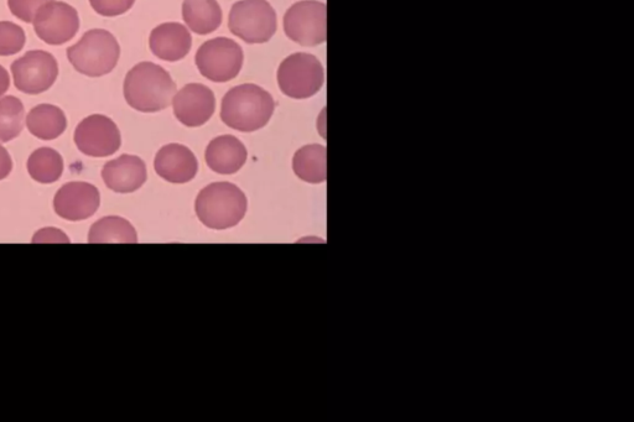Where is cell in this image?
Returning a JSON list of instances; mask_svg holds the SVG:
<instances>
[{"instance_id":"obj_1","label":"cell","mask_w":634,"mask_h":422,"mask_svg":"<svg viewBox=\"0 0 634 422\" xmlns=\"http://www.w3.org/2000/svg\"><path fill=\"white\" fill-rule=\"evenodd\" d=\"M176 83L168 71L153 62H140L128 72L124 97L135 111L155 113L171 106Z\"/></svg>"},{"instance_id":"obj_2","label":"cell","mask_w":634,"mask_h":422,"mask_svg":"<svg viewBox=\"0 0 634 422\" xmlns=\"http://www.w3.org/2000/svg\"><path fill=\"white\" fill-rule=\"evenodd\" d=\"M274 109L275 103L269 92L246 83L231 88L223 97L221 119L227 127L238 132L253 133L269 123Z\"/></svg>"},{"instance_id":"obj_3","label":"cell","mask_w":634,"mask_h":422,"mask_svg":"<svg viewBox=\"0 0 634 422\" xmlns=\"http://www.w3.org/2000/svg\"><path fill=\"white\" fill-rule=\"evenodd\" d=\"M247 197L231 182H215L197 196L196 215L207 228L222 231L237 226L246 216Z\"/></svg>"},{"instance_id":"obj_4","label":"cell","mask_w":634,"mask_h":422,"mask_svg":"<svg viewBox=\"0 0 634 422\" xmlns=\"http://www.w3.org/2000/svg\"><path fill=\"white\" fill-rule=\"evenodd\" d=\"M121 48L116 38L103 29L87 31L79 43L67 49V59L77 72L102 77L116 69Z\"/></svg>"},{"instance_id":"obj_5","label":"cell","mask_w":634,"mask_h":422,"mask_svg":"<svg viewBox=\"0 0 634 422\" xmlns=\"http://www.w3.org/2000/svg\"><path fill=\"white\" fill-rule=\"evenodd\" d=\"M277 13L267 0H241L233 4L228 28L247 44L268 43L277 33Z\"/></svg>"},{"instance_id":"obj_6","label":"cell","mask_w":634,"mask_h":422,"mask_svg":"<svg viewBox=\"0 0 634 422\" xmlns=\"http://www.w3.org/2000/svg\"><path fill=\"white\" fill-rule=\"evenodd\" d=\"M280 91L294 100H306L320 92L325 83V70L316 56L298 52L279 66Z\"/></svg>"},{"instance_id":"obj_7","label":"cell","mask_w":634,"mask_h":422,"mask_svg":"<svg viewBox=\"0 0 634 422\" xmlns=\"http://www.w3.org/2000/svg\"><path fill=\"white\" fill-rule=\"evenodd\" d=\"M243 61L241 46L228 38L206 41L196 54V66L200 74L217 83L236 78L242 70Z\"/></svg>"},{"instance_id":"obj_8","label":"cell","mask_w":634,"mask_h":422,"mask_svg":"<svg viewBox=\"0 0 634 422\" xmlns=\"http://www.w3.org/2000/svg\"><path fill=\"white\" fill-rule=\"evenodd\" d=\"M284 31L294 43L308 46L324 44L327 38V8L317 0H303L288 9Z\"/></svg>"},{"instance_id":"obj_9","label":"cell","mask_w":634,"mask_h":422,"mask_svg":"<svg viewBox=\"0 0 634 422\" xmlns=\"http://www.w3.org/2000/svg\"><path fill=\"white\" fill-rule=\"evenodd\" d=\"M14 85L27 95H40L50 90L59 76V66L50 52L34 50L13 62Z\"/></svg>"},{"instance_id":"obj_10","label":"cell","mask_w":634,"mask_h":422,"mask_svg":"<svg viewBox=\"0 0 634 422\" xmlns=\"http://www.w3.org/2000/svg\"><path fill=\"white\" fill-rule=\"evenodd\" d=\"M33 24L36 35L44 43L64 45L75 38L80 29V17L70 4L51 0L38 10Z\"/></svg>"},{"instance_id":"obj_11","label":"cell","mask_w":634,"mask_h":422,"mask_svg":"<svg viewBox=\"0 0 634 422\" xmlns=\"http://www.w3.org/2000/svg\"><path fill=\"white\" fill-rule=\"evenodd\" d=\"M75 143L81 153L87 156L107 158L121 148L122 137L111 118L93 114L77 125Z\"/></svg>"},{"instance_id":"obj_12","label":"cell","mask_w":634,"mask_h":422,"mask_svg":"<svg viewBox=\"0 0 634 422\" xmlns=\"http://www.w3.org/2000/svg\"><path fill=\"white\" fill-rule=\"evenodd\" d=\"M100 205V191L88 182H69L57 191L54 199L56 215L71 222L87 220Z\"/></svg>"},{"instance_id":"obj_13","label":"cell","mask_w":634,"mask_h":422,"mask_svg":"<svg viewBox=\"0 0 634 422\" xmlns=\"http://www.w3.org/2000/svg\"><path fill=\"white\" fill-rule=\"evenodd\" d=\"M176 119L189 128L201 127L216 111V97L209 87L190 83L176 92L173 100Z\"/></svg>"},{"instance_id":"obj_14","label":"cell","mask_w":634,"mask_h":422,"mask_svg":"<svg viewBox=\"0 0 634 422\" xmlns=\"http://www.w3.org/2000/svg\"><path fill=\"white\" fill-rule=\"evenodd\" d=\"M154 168L161 179L171 184H186L195 179L199 163L189 148L181 144H168L155 156Z\"/></svg>"},{"instance_id":"obj_15","label":"cell","mask_w":634,"mask_h":422,"mask_svg":"<svg viewBox=\"0 0 634 422\" xmlns=\"http://www.w3.org/2000/svg\"><path fill=\"white\" fill-rule=\"evenodd\" d=\"M102 179L109 190L131 194L147 181V166L138 156L124 154L103 166Z\"/></svg>"},{"instance_id":"obj_16","label":"cell","mask_w":634,"mask_h":422,"mask_svg":"<svg viewBox=\"0 0 634 422\" xmlns=\"http://www.w3.org/2000/svg\"><path fill=\"white\" fill-rule=\"evenodd\" d=\"M150 50L160 60L176 62L189 54L192 45L190 31L179 23L157 26L150 34Z\"/></svg>"},{"instance_id":"obj_17","label":"cell","mask_w":634,"mask_h":422,"mask_svg":"<svg viewBox=\"0 0 634 422\" xmlns=\"http://www.w3.org/2000/svg\"><path fill=\"white\" fill-rule=\"evenodd\" d=\"M248 153L241 140L233 135H222L213 139L206 149V164L221 175L238 173L246 164Z\"/></svg>"},{"instance_id":"obj_18","label":"cell","mask_w":634,"mask_h":422,"mask_svg":"<svg viewBox=\"0 0 634 422\" xmlns=\"http://www.w3.org/2000/svg\"><path fill=\"white\" fill-rule=\"evenodd\" d=\"M183 18L197 35H209L220 28L222 10L217 0H184Z\"/></svg>"},{"instance_id":"obj_19","label":"cell","mask_w":634,"mask_h":422,"mask_svg":"<svg viewBox=\"0 0 634 422\" xmlns=\"http://www.w3.org/2000/svg\"><path fill=\"white\" fill-rule=\"evenodd\" d=\"M29 132L41 140H54L67 128L65 113L53 104H40L31 109L27 118Z\"/></svg>"},{"instance_id":"obj_20","label":"cell","mask_w":634,"mask_h":422,"mask_svg":"<svg viewBox=\"0 0 634 422\" xmlns=\"http://www.w3.org/2000/svg\"><path fill=\"white\" fill-rule=\"evenodd\" d=\"M293 169L299 179L309 184H322L327 177V151L320 144L306 145L296 151Z\"/></svg>"},{"instance_id":"obj_21","label":"cell","mask_w":634,"mask_h":422,"mask_svg":"<svg viewBox=\"0 0 634 422\" xmlns=\"http://www.w3.org/2000/svg\"><path fill=\"white\" fill-rule=\"evenodd\" d=\"M134 227L122 217H105L91 227L88 243H137Z\"/></svg>"},{"instance_id":"obj_22","label":"cell","mask_w":634,"mask_h":422,"mask_svg":"<svg viewBox=\"0 0 634 422\" xmlns=\"http://www.w3.org/2000/svg\"><path fill=\"white\" fill-rule=\"evenodd\" d=\"M28 171L40 184H54L64 173V160L54 149L40 148L30 155Z\"/></svg>"},{"instance_id":"obj_23","label":"cell","mask_w":634,"mask_h":422,"mask_svg":"<svg viewBox=\"0 0 634 422\" xmlns=\"http://www.w3.org/2000/svg\"><path fill=\"white\" fill-rule=\"evenodd\" d=\"M25 108L17 97L0 98V142L18 138L24 129Z\"/></svg>"},{"instance_id":"obj_24","label":"cell","mask_w":634,"mask_h":422,"mask_svg":"<svg viewBox=\"0 0 634 422\" xmlns=\"http://www.w3.org/2000/svg\"><path fill=\"white\" fill-rule=\"evenodd\" d=\"M27 41L23 28L10 22H0V56H10L22 51Z\"/></svg>"},{"instance_id":"obj_25","label":"cell","mask_w":634,"mask_h":422,"mask_svg":"<svg viewBox=\"0 0 634 422\" xmlns=\"http://www.w3.org/2000/svg\"><path fill=\"white\" fill-rule=\"evenodd\" d=\"M51 0H8L10 12L24 23H33L36 13Z\"/></svg>"},{"instance_id":"obj_26","label":"cell","mask_w":634,"mask_h":422,"mask_svg":"<svg viewBox=\"0 0 634 422\" xmlns=\"http://www.w3.org/2000/svg\"><path fill=\"white\" fill-rule=\"evenodd\" d=\"M91 7L102 17H118L127 13L135 0H90Z\"/></svg>"},{"instance_id":"obj_27","label":"cell","mask_w":634,"mask_h":422,"mask_svg":"<svg viewBox=\"0 0 634 422\" xmlns=\"http://www.w3.org/2000/svg\"><path fill=\"white\" fill-rule=\"evenodd\" d=\"M13 170V161L7 149L0 145V180L7 179Z\"/></svg>"},{"instance_id":"obj_28","label":"cell","mask_w":634,"mask_h":422,"mask_svg":"<svg viewBox=\"0 0 634 422\" xmlns=\"http://www.w3.org/2000/svg\"><path fill=\"white\" fill-rule=\"evenodd\" d=\"M10 87V77L8 71L4 69L3 66H0V97L5 95V92L9 90Z\"/></svg>"}]
</instances>
